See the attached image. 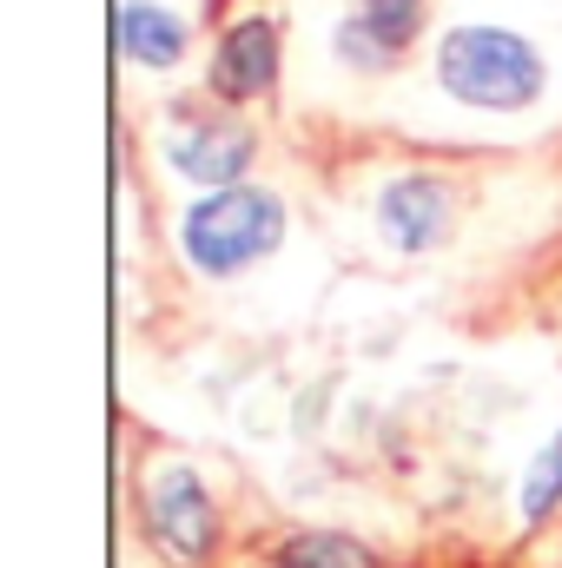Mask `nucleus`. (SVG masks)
Here are the masks:
<instances>
[{"mask_svg": "<svg viewBox=\"0 0 562 568\" xmlns=\"http://www.w3.org/2000/svg\"><path fill=\"white\" fill-rule=\"evenodd\" d=\"M436 73L463 106H483V113H516L543 93L536 47L503 33V27H456L436 47Z\"/></svg>", "mask_w": 562, "mask_h": 568, "instance_id": "nucleus-1", "label": "nucleus"}, {"mask_svg": "<svg viewBox=\"0 0 562 568\" xmlns=\"http://www.w3.org/2000/svg\"><path fill=\"white\" fill-rule=\"evenodd\" d=\"M185 258L212 278H232L245 265H259L272 245L284 239V205L272 192H245V185H225L212 199H199L185 212Z\"/></svg>", "mask_w": 562, "mask_h": 568, "instance_id": "nucleus-2", "label": "nucleus"}, {"mask_svg": "<svg viewBox=\"0 0 562 568\" xmlns=\"http://www.w3.org/2000/svg\"><path fill=\"white\" fill-rule=\"evenodd\" d=\"M145 516H152V529H159V542L172 556L199 562L212 549V503H205V489H199L192 469H159L145 483Z\"/></svg>", "mask_w": 562, "mask_h": 568, "instance_id": "nucleus-3", "label": "nucleus"}, {"mask_svg": "<svg viewBox=\"0 0 562 568\" xmlns=\"http://www.w3.org/2000/svg\"><path fill=\"white\" fill-rule=\"evenodd\" d=\"M165 152H172V165H179L185 179L225 192V185H239L245 165H252V133H245L239 120H225V113H205V120H185Z\"/></svg>", "mask_w": 562, "mask_h": 568, "instance_id": "nucleus-4", "label": "nucleus"}, {"mask_svg": "<svg viewBox=\"0 0 562 568\" xmlns=\"http://www.w3.org/2000/svg\"><path fill=\"white\" fill-rule=\"evenodd\" d=\"M450 185L443 179H398V185H384V199H378V219H384V239L398 245V252H430V245H443V232H450Z\"/></svg>", "mask_w": 562, "mask_h": 568, "instance_id": "nucleus-5", "label": "nucleus"}, {"mask_svg": "<svg viewBox=\"0 0 562 568\" xmlns=\"http://www.w3.org/2000/svg\"><path fill=\"white\" fill-rule=\"evenodd\" d=\"M272 80H279V27L272 20H239L212 53L219 100H259Z\"/></svg>", "mask_w": 562, "mask_h": 568, "instance_id": "nucleus-6", "label": "nucleus"}, {"mask_svg": "<svg viewBox=\"0 0 562 568\" xmlns=\"http://www.w3.org/2000/svg\"><path fill=\"white\" fill-rule=\"evenodd\" d=\"M120 53L133 60V67H179L185 60V20L179 13H165V7H152V0H127L120 7Z\"/></svg>", "mask_w": 562, "mask_h": 568, "instance_id": "nucleus-7", "label": "nucleus"}, {"mask_svg": "<svg viewBox=\"0 0 562 568\" xmlns=\"http://www.w3.org/2000/svg\"><path fill=\"white\" fill-rule=\"evenodd\" d=\"M279 568H378L351 536H298L279 556Z\"/></svg>", "mask_w": 562, "mask_h": 568, "instance_id": "nucleus-8", "label": "nucleus"}, {"mask_svg": "<svg viewBox=\"0 0 562 568\" xmlns=\"http://www.w3.org/2000/svg\"><path fill=\"white\" fill-rule=\"evenodd\" d=\"M338 53H344L351 67H391L398 40H391L378 20H364V13H358V20H344V27H338Z\"/></svg>", "mask_w": 562, "mask_h": 568, "instance_id": "nucleus-9", "label": "nucleus"}, {"mask_svg": "<svg viewBox=\"0 0 562 568\" xmlns=\"http://www.w3.org/2000/svg\"><path fill=\"white\" fill-rule=\"evenodd\" d=\"M562 496V436L530 463V483H523V516L536 523V516H550V503Z\"/></svg>", "mask_w": 562, "mask_h": 568, "instance_id": "nucleus-10", "label": "nucleus"}, {"mask_svg": "<svg viewBox=\"0 0 562 568\" xmlns=\"http://www.w3.org/2000/svg\"><path fill=\"white\" fill-rule=\"evenodd\" d=\"M364 20H378L398 47L411 40V27H418V0H364Z\"/></svg>", "mask_w": 562, "mask_h": 568, "instance_id": "nucleus-11", "label": "nucleus"}]
</instances>
